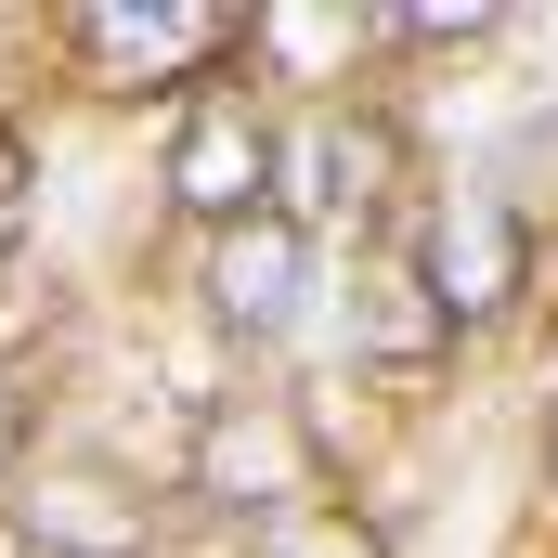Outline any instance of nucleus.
Masks as SVG:
<instances>
[{
    "mask_svg": "<svg viewBox=\"0 0 558 558\" xmlns=\"http://www.w3.org/2000/svg\"><path fill=\"white\" fill-rule=\"evenodd\" d=\"M274 169H286V143H274V118H260L234 78H208V92L182 105V131H169V208H182V221H208V234L260 221V208H274Z\"/></svg>",
    "mask_w": 558,
    "mask_h": 558,
    "instance_id": "f257e3e1",
    "label": "nucleus"
},
{
    "mask_svg": "<svg viewBox=\"0 0 558 558\" xmlns=\"http://www.w3.org/2000/svg\"><path fill=\"white\" fill-rule=\"evenodd\" d=\"M195 494H208V507H234V520H286V507H312V494H325V441L299 428V403L234 390L221 416L195 428Z\"/></svg>",
    "mask_w": 558,
    "mask_h": 558,
    "instance_id": "f03ea898",
    "label": "nucleus"
},
{
    "mask_svg": "<svg viewBox=\"0 0 558 558\" xmlns=\"http://www.w3.org/2000/svg\"><path fill=\"white\" fill-rule=\"evenodd\" d=\"M416 286L441 299L454 338H468V325H507L520 286H533V221H520L507 195H441L428 234H416Z\"/></svg>",
    "mask_w": 558,
    "mask_h": 558,
    "instance_id": "7ed1b4c3",
    "label": "nucleus"
},
{
    "mask_svg": "<svg viewBox=\"0 0 558 558\" xmlns=\"http://www.w3.org/2000/svg\"><path fill=\"white\" fill-rule=\"evenodd\" d=\"M78 52H92V78L105 92H182L195 65H234L247 52V13H208V0H105V13H78Z\"/></svg>",
    "mask_w": 558,
    "mask_h": 558,
    "instance_id": "20e7f679",
    "label": "nucleus"
},
{
    "mask_svg": "<svg viewBox=\"0 0 558 558\" xmlns=\"http://www.w3.org/2000/svg\"><path fill=\"white\" fill-rule=\"evenodd\" d=\"M208 312L247 338V351H274L286 325L312 312V234L286 221V208H260V221H234L221 247H208Z\"/></svg>",
    "mask_w": 558,
    "mask_h": 558,
    "instance_id": "39448f33",
    "label": "nucleus"
},
{
    "mask_svg": "<svg viewBox=\"0 0 558 558\" xmlns=\"http://www.w3.org/2000/svg\"><path fill=\"white\" fill-rule=\"evenodd\" d=\"M299 182H312V195H299L312 221H377V208H390V182H403V131H390L377 105H364V118H312ZM299 208H286V221H299Z\"/></svg>",
    "mask_w": 558,
    "mask_h": 558,
    "instance_id": "423d86ee",
    "label": "nucleus"
},
{
    "mask_svg": "<svg viewBox=\"0 0 558 558\" xmlns=\"http://www.w3.org/2000/svg\"><path fill=\"white\" fill-rule=\"evenodd\" d=\"M441 351H454V325H441V299L416 286V260H351V364L428 377Z\"/></svg>",
    "mask_w": 558,
    "mask_h": 558,
    "instance_id": "0eeeda50",
    "label": "nucleus"
},
{
    "mask_svg": "<svg viewBox=\"0 0 558 558\" xmlns=\"http://www.w3.org/2000/svg\"><path fill=\"white\" fill-rule=\"evenodd\" d=\"M247 558H390V546H377V520H351L338 494H312L286 520H247Z\"/></svg>",
    "mask_w": 558,
    "mask_h": 558,
    "instance_id": "6e6552de",
    "label": "nucleus"
},
{
    "mask_svg": "<svg viewBox=\"0 0 558 558\" xmlns=\"http://www.w3.org/2000/svg\"><path fill=\"white\" fill-rule=\"evenodd\" d=\"M26 428H39V390H26V377H13V364H0V481H13V468H26Z\"/></svg>",
    "mask_w": 558,
    "mask_h": 558,
    "instance_id": "1a4fd4ad",
    "label": "nucleus"
},
{
    "mask_svg": "<svg viewBox=\"0 0 558 558\" xmlns=\"http://www.w3.org/2000/svg\"><path fill=\"white\" fill-rule=\"evenodd\" d=\"M0 195H26V131L0 118Z\"/></svg>",
    "mask_w": 558,
    "mask_h": 558,
    "instance_id": "9d476101",
    "label": "nucleus"
},
{
    "mask_svg": "<svg viewBox=\"0 0 558 558\" xmlns=\"http://www.w3.org/2000/svg\"><path fill=\"white\" fill-rule=\"evenodd\" d=\"M546 468H558V416H546Z\"/></svg>",
    "mask_w": 558,
    "mask_h": 558,
    "instance_id": "9b49d317",
    "label": "nucleus"
}]
</instances>
